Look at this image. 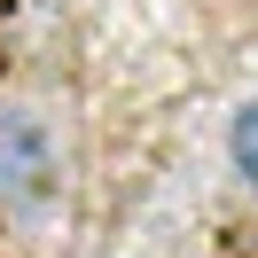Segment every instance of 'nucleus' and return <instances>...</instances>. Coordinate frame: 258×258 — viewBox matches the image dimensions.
Listing matches in <instances>:
<instances>
[{
  "mask_svg": "<svg viewBox=\"0 0 258 258\" xmlns=\"http://www.w3.org/2000/svg\"><path fill=\"white\" fill-rule=\"evenodd\" d=\"M55 196V133L39 110L0 102V204L8 211H39Z\"/></svg>",
  "mask_w": 258,
  "mask_h": 258,
  "instance_id": "obj_1",
  "label": "nucleus"
},
{
  "mask_svg": "<svg viewBox=\"0 0 258 258\" xmlns=\"http://www.w3.org/2000/svg\"><path fill=\"white\" fill-rule=\"evenodd\" d=\"M227 157H235V180L258 196V102L235 110V125H227Z\"/></svg>",
  "mask_w": 258,
  "mask_h": 258,
  "instance_id": "obj_2",
  "label": "nucleus"
}]
</instances>
